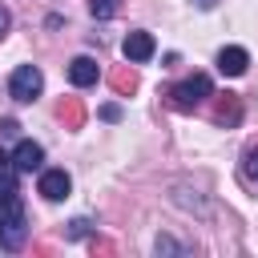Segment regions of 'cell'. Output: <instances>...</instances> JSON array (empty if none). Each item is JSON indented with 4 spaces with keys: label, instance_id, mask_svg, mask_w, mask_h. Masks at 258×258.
I'll list each match as a JSON object with an SVG mask.
<instances>
[{
    "label": "cell",
    "instance_id": "cell-9",
    "mask_svg": "<svg viewBox=\"0 0 258 258\" xmlns=\"http://www.w3.org/2000/svg\"><path fill=\"white\" fill-rule=\"evenodd\" d=\"M16 173H20V169H16L12 153L0 149V198H4V194H16Z\"/></svg>",
    "mask_w": 258,
    "mask_h": 258
},
{
    "label": "cell",
    "instance_id": "cell-3",
    "mask_svg": "<svg viewBox=\"0 0 258 258\" xmlns=\"http://www.w3.org/2000/svg\"><path fill=\"white\" fill-rule=\"evenodd\" d=\"M40 89H44V77H40V69H36V64H20V69L8 77V93H12V101H20V105L36 101V97H40Z\"/></svg>",
    "mask_w": 258,
    "mask_h": 258
},
{
    "label": "cell",
    "instance_id": "cell-6",
    "mask_svg": "<svg viewBox=\"0 0 258 258\" xmlns=\"http://www.w3.org/2000/svg\"><path fill=\"white\" fill-rule=\"evenodd\" d=\"M12 161H16V169L20 173H36L40 165H44V149H40V141H16V149H12Z\"/></svg>",
    "mask_w": 258,
    "mask_h": 258
},
{
    "label": "cell",
    "instance_id": "cell-15",
    "mask_svg": "<svg viewBox=\"0 0 258 258\" xmlns=\"http://www.w3.org/2000/svg\"><path fill=\"white\" fill-rule=\"evenodd\" d=\"M89 226H93L89 218H73V222H69V238H85V234H89Z\"/></svg>",
    "mask_w": 258,
    "mask_h": 258
},
{
    "label": "cell",
    "instance_id": "cell-4",
    "mask_svg": "<svg viewBox=\"0 0 258 258\" xmlns=\"http://www.w3.org/2000/svg\"><path fill=\"white\" fill-rule=\"evenodd\" d=\"M36 189H40V198H48V202H60V198H69V189H73V177H69L64 169H40V181H36Z\"/></svg>",
    "mask_w": 258,
    "mask_h": 258
},
{
    "label": "cell",
    "instance_id": "cell-2",
    "mask_svg": "<svg viewBox=\"0 0 258 258\" xmlns=\"http://www.w3.org/2000/svg\"><path fill=\"white\" fill-rule=\"evenodd\" d=\"M206 97H214V81H210L206 73H194V77H185V81H177V85L169 89V105L181 109V113L198 109Z\"/></svg>",
    "mask_w": 258,
    "mask_h": 258
},
{
    "label": "cell",
    "instance_id": "cell-7",
    "mask_svg": "<svg viewBox=\"0 0 258 258\" xmlns=\"http://www.w3.org/2000/svg\"><path fill=\"white\" fill-rule=\"evenodd\" d=\"M246 64H250V52L238 48V44H230V48L218 52V73H222V77H242Z\"/></svg>",
    "mask_w": 258,
    "mask_h": 258
},
{
    "label": "cell",
    "instance_id": "cell-1",
    "mask_svg": "<svg viewBox=\"0 0 258 258\" xmlns=\"http://www.w3.org/2000/svg\"><path fill=\"white\" fill-rule=\"evenodd\" d=\"M28 242V210L16 194L0 198V250H20Z\"/></svg>",
    "mask_w": 258,
    "mask_h": 258
},
{
    "label": "cell",
    "instance_id": "cell-19",
    "mask_svg": "<svg viewBox=\"0 0 258 258\" xmlns=\"http://www.w3.org/2000/svg\"><path fill=\"white\" fill-rule=\"evenodd\" d=\"M194 4H198V8H214L218 0H194Z\"/></svg>",
    "mask_w": 258,
    "mask_h": 258
},
{
    "label": "cell",
    "instance_id": "cell-8",
    "mask_svg": "<svg viewBox=\"0 0 258 258\" xmlns=\"http://www.w3.org/2000/svg\"><path fill=\"white\" fill-rule=\"evenodd\" d=\"M97 77H101V69H97V60H93V56H73V64H69V81H73L77 89L97 85Z\"/></svg>",
    "mask_w": 258,
    "mask_h": 258
},
{
    "label": "cell",
    "instance_id": "cell-14",
    "mask_svg": "<svg viewBox=\"0 0 258 258\" xmlns=\"http://www.w3.org/2000/svg\"><path fill=\"white\" fill-rule=\"evenodd\" d=\"M214 121H218V125H226V121H238V101H230V105H218Z\"/></svg>",
    "mask_w": 258,
    "mask_h": 258
},
{
    "label": "cell",
    "instance_id": "cell-18",
    "mask_svg": "<svg viewBox=\"0 0 258 258\" xmlns=\"http://www.w3.org/2000/svg\"><path fill=\"white\" fill-rule=\"evenodd\" d=\"M8 24H12V16H8V8H0V40H4V32H8Z\"/></svg>",
    "mask_w": 258,
    "mask_h": 258
},
{
    "label": "cell",
    "instance_id": "cell-13",
    "mask_svg": "<svg viewBox=\"0 0 258 258\" xmlns=\"http://www.w3.org/2000/svg\"><path fill=\"white\" fill-rule=\"evenodd\" d=\"M117 4H121V0H89V8H93L97 20H109V16L117 12Z\"/></svg>",
    "mask_w": 258,
    "mask_h": 258
},
{
    "label": "cell",
    "instance_id": "cell-5",
    "mask_svg": "<svg viewBox=\"0 0 258 258\" xmlns=\"http://www.w3.org/2000/svg\"><path fill=\"white\" fill-rule=\"evenodd\" d=\"M121 52H125V60H129V64H145V60L157 52V44H153V36H149V32H129V36H125V44H121Z\"/></svg>",
    "mask_w": 258,
    "mask_h": 258
},
{
    "label": "cell",
    "instance_id": "cell-10",
    "mask_svg": "<svg viewBox=\"0 0 258 258\" xmlns=\"http://www.w3.org/2000/svg\"><path fill=\"white\" fill-rule=\"evenodd\" d=\"M109 81H113L117 93H133V89H137V73H133V69H117Z\"/></svg>",
    "mask_w": 258,
    "mask_h": 258
},
{
    "label": "cell",
    "instance_id": "cell-12",
    "mask_svg": "<svg viewBox=\"0 0 258 258\" xmlns=\"http://www.w3.org/2000/svg\"><path fill=\"white\" fill-rule=\"evenodd\" d=\"M81 117H85V113H81V105H77V101H69V105H60V121H64L69 129H77V125H81Z\"/></svg>",
    "mask_w": 258,
    "mask_h": 258
},
{
    "label": "cell",
    "instance_id": "cell-16",
    "mask_svg": "<svg viewBox=\"0 0 258 258\" xmlns=\"http://www.w3.org/2000/svg\"><path fill=\"white\" fill-rule=\"evenodd\" d=\"M157 254H185V246H177L173 238H157Z\"/></svg>",
    "mask_w": 258,
    "mask_h": 258
},
{
    "label": "cell",
    "instance_id": "cell-17",
    "mask_svg": "<svg viewBox=\"0 0 258 258\" xmlns=\"http://www.w3.org/2000/svg\"><path fill=\"white\" fill-rule=\"evenodd\" d=\"M101 117H105V121H117V117H121V109H117V105H105V109H101Z\"/></svg>",
    "mask_w": 258,
    "mask_h": 258
},
{
    "label": "cell",
    "instance_id": "cell-11",
    "mask_svg": "<svg viewBox=\"0 0 258 258\" xmlns=\"http://www.w3.org/2000/svg\"><path fill=\"white\" fill-rule=\"evenodd\" d=\"M242 173H246L250 185H258V149H246L242 153Z\"/></svg>",
    "mask_w": 258,
    "mask_h": 258
}]
</instances>
